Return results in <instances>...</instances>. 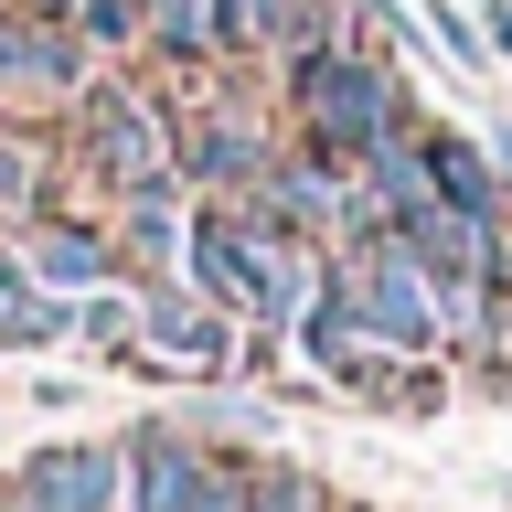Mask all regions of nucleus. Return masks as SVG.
<instances>
[{
	"label": "nucleus",
	"mask_w": 512,
	"mask_h": 512,
	"mask_svg": "<svg viewBox=\"0 0 512 512\" xmlns=\"http://www.w3.org/2000/svg\"><path fill=\"white\" fill-rule=\"evenodd\" d=\"M278 64H288V107H299V150L331 160V171H352L374 139L416 128L406 86H395L384 54H363V43H310V54H278Z\"/></svg>",
	"instance_id": "obj_1"
},
{
	"label": "nucleus",
	"mask_w": 512,
	"mask_h": 512,
	"mask_svg": "<svg viewBox=\"0 0 512 512\" xmlns=\"http://www.w3.org/2000/svg\"><path fill=\"white\" fill-rule=\"evenodd\" d=\"M352 256V288H363V331L374 342H395V352H438L448 331H459V310H448V288L416 267V256H395L384 235H363V246H342Z\"/></svg>",
	"instance_id": "obj_2"
},
{
	"label": "nucleus",
	"mask_w": 512,
	"mask_h": 512,
	"mask_svg": "<svg viewBox=\"0 0 512 512\" xmlns=\"http://www.w3.org/2000/svg\"><path fill=\"white\" fill-rule=\"evenodd\" d=\"M139 363H160V374H235L246 363V320L235 310H214L203 288H171V278H150L139 288Z\"/></svg>",
	"instance_id": "obj_3"
},
{
	"label": "nucleus",
	"mask_w": 512,
	"mask_h": 512,
	"mask_svg": "<svg viewBox=\"0 0 512 512\" xmlns=\"http://www.w3.org/2000/svg\"><path fill=\"white\" fill-rule=\"evenodd\" d=\"M310 374H320V384H342V395H363V406H384V416H438V406H448V374H438V363H427V352L374 342V331L320 342V352H310Z\"/></svg>",
	"instance_id": "obj_4"
},
{
	"label": "nucleus",
	"mask_w": 512,
	"mask_h": 512,
	"mask_svg": "<svg viewBox=\"0 0 512 512\" xmlns=\"http://www.w3.org/2000/svg\"><path fill=\"white\" fill-rule=\"evenodd\" d=\"M11 256H22V278L43 288V299H86V288L118 278V235L86 214H32L11 224Z\"/></svg>",
	"instance_id": "obj_5"
},
{
	"label": "nucleus",
	"mask_w": 512,
	"mask_h": 512,
	"mask_svg": "<svg viewBox=\"0 0 512 512\" xmlns=\"http://www.w3.org/2000/svg\"><path fill=\"white\" fill-rule=\"evenodd\" d=\"M11 480L43 512H118L128 502V448L118 438H54V448H32Z\"/></svg>",
	"instance_id": "obj_6"
},
{
	"label": "nucleus",
	"mask_w": 512,
	"mask_h": 512,
	"mask_svg": "<svg viewBox=\"0 0 512 512\" xmlns=\"http://www.w3.org/2000/svg\"><path fill=\"white\" fill-rule=\"evenodd\" d=\"M86 160L118 192L160 182V171H171V128H160V107H139L128 86H86Z\"/></svg>",
	"instance_id": "obj_7"
},
{
	"label": "nucleus",
	"mask_w": 512,
	"mask_h": 512,
	"mask_svg": "<svg viewBox=\"0 0 512 512\" xmlns=\"http://www.w3.org/2000/svg\"><path fill=\"white\" fill-rule=\"evenodd\" d=\"M171 150H182L171 171H182V192H192V203H246V192H256V171H267V139H256L246 118H203L192 139H171Z\"/></svg>",
	"instance_id": "obj_8"
},
{
	"label": "nucleus",
	"mask_w": 512,
	"mask_h": 512,
	"mask_svg": "<svg viewBox=\"0 0 512 512\" xmlns=\"http://www.w3.org/2000/svg\"><path fill=\"white\" fill-rule=\"evenodd\" d=\"M182 235H192V192H182V171H160V182H139V192H128L118 267H139V288H150V278H171V267H182Z\"/></svg>",
	"instance_id": "obj_9"
},
{
	"label": "nucleus",
	"mask_w": 512,
	"mask_h": 512,
	"mask_svg": "<svg viewBox=\"0 0 512 512\" xmlns=\"http://www.w3.org/2000/svg\"><path fill=\"white\" fill-rule=\"evenodd\" d=\"M0 86H86V43L0 0Z\"/></svg>",
	"instance_id": "obj_10"
},
{
	"label": "nucleus",
	"mask_w": 512,
	"mask_h": 512,
	"mask_svg": "<svg viewBox=\"0 0 512 512\" xmlns=\"http://www.w3.org/2000/svg\"><path fill=\"white\" fill-rule=\"evenodd\" d=\"M352 182H363L374 224H384V214H416V203H438V192H427V128H395V139H374V150L352 160Z\"/></svg>",
	"instance_id": "obj_11"
},
{
	"label": "nucleus",
	"mask_w": 512,
	"mask_h": 512,
	"mask_svg": "<svg viewBox=\"0 0 512 512\" xmlns=\"http://www.w3.org/2000/svg\"><path fill=\"white\" fill-rule=\"evenodd\" d=\"M427 192H438L459 224H502V171H491L470 139H448V128H427Z\"/></svg>",
	"instance_id": "obj_12"
},
{
	"label": "nucleus",
	"mask_w": 512,
	"mask_h": 512,
	"mask_svg": "<svg viewBox=\"0 0 512 512\" xmlns=\"http://www.w3.org/2000/svg\"><path fill=\"white\" fill-rule=\"evenodd\" d=\"M288 32V0H214V54L246 64V54H278Z\"/></svg>",
	"instance_id": "obj_13"
},
{
	"label": "nucleus",
	"mask_w": 512,
	"mask_h": 512,
	"mask_svg": "<svg viewBox=\"0 0 512 512\" xmlns=\"http://www.w3.org/2000/svg\"><path fill=\"white\" fill-rule=\"evenodd\" d=\"M150 11V43L171 64H214V0H139Z\"/></svg>",
	"instance_id": "obj_14"
},
{
	"label": "nucleus",
	"mask_w": 512,
	"mask_h": 512,
	"mask_svg": "<svg viewBox=\"0 0 512 512\" xmlns=\"http://www.w3.org/2000/svg\"><path fill=\"white\" fill-rule=\"evenodd\" d=\"M75 342H139V288L128 278H107V288H86V299H75Z\"/></svg>",
	"instance_id": "obj_15"
},
{
	"label": "nucleus",
	"mask_w": 512,
	"mask_h": 512,
	"mask_svg": "<svg viewBox=\"0 0 512 512\" xmlns=\"http://www.w3.org/2000/svg\"><path fill=\"white\" fill-rule=\"evenodd\" d=\"M75 43H86V54L150 43V11H139V0H75Z\"/></svg>",
	"instance_id": "obj_16"
},
{
	"label": "nucleus",
	"mask_w": 512,
	"mask_h": 512,
	"mask_svg": "<svg viewBox=\"0 0 512 512\" xmlns=\"http://www.w3.org/2000/svg\"><path fill=\"white\" fill-rule=\"evenodd\" d=\"M32 214H43V160H32V139H0V224Z\"/></svg>",
	"instance_id": "obj_17"
},
{
	"label": "nucleus",
	"mask_w": 512,
	"mask_h": 512,
	"mask_svg": "<svg viewBox=\"0 0 512 512\" xmlns=\"http://www.w3.org/2000/svg\"><path fill=\"white\" fill-rule=\"evenodd\" d=\"M32 299H43V288L22 278V256L0 246V352H22V310H32Z\"/></svg>",
	"instance_id": "obj_18"
},
{
	"label": "nucleus",
	"mask_w": 512,
	"mask_h": 512,
	"mask_svg": "<svg viewBox=\"0 0 512 512\" xmlns=\"http://www.w3.org/2000/svg\"><path fill=\"white\" fill-rule=\"evenodd\" d=\"M480 43H491V54L512 64V0H491V11H480Z\"/></svg>",
	"instance_id": "obj_19"
},
{
	"label": "nucleus",
	"mask_w": 512,
	"mask_h": 512,
	"mask_svg": "<svg viewBox=\"0 0 512 512\" xmlns=\"http://www.w3.org/2000/svg\"><path fill=\"white\" fill-rule=\"evenodd\" d=\"M0 512H43V502H32V491H22V480H0Z\"/></svg>",
	"instance_id": "obj_20"
},
{
	"label": "nucleus",
	"mask_w": 512,
	"mask_h": 512,
	"mask_svg": "<svg viewBox=\"0 0 512 512\" xmlns=\"http://www.w3.org/2000/svg\"><path fill=\"white\" fill-rule=\"evenodd\" d=\"M491 171H502V182H512V128H502V139H491Z\"/></svg>",
	"instance_id": "obj_21"
},
{
	"label": "nucleus",
	"mask_w": 512,
	"mask_h": 512,
	"mask_svg": "<svg viewBox=\"0 0 512 512\" xmlns=\"http://www.w3.org/2000/svg\"><path fill=\"white\" fill-rule=\"evenodd\" d=\"M118 512H128V502H118Z\"/></svg>",
	"instance_id": "obj_22"
}]
</instances>
